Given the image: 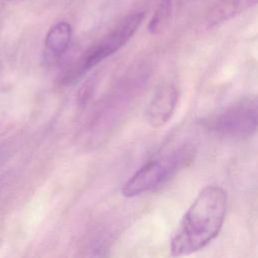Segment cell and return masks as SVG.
Here are the masks:
<instances>
[{"label": "cell", "mask_w": 258, "mask_h": 258, "mask_svg": "<svg viewBox=\"0 0 258 258\" xmlns=\"http://www.w3.org/2000/svg\"><path fill=\"white\" fill-rule=\"evenodd\" d=\"M72 39V26L60 21L50 27L44 38V59L51 63L56 61L67 51Z\"/></svg>", "instance_id": "8992f818"}, {"label": "cell", "mask_w": 258, "mask_h": 258, "mask_svg": "<svg viewBox=\"0 0 258 258\" xmlns=\"http://www.w3.org/2000/svg\"><path fill=\"white\" fill-rule=\"evenodd\" d=\"M143 18V12H134L122 19L109 33L80 56L74 66L66 73L62 79L63 84L75 83L88 71L122 48L136 32Z\"/></svg>", "instance_id": "3957f363"}, {"label": "cell", "mask_w": 258, "mask_h": 258, "mask_svg": "<svg viewBox=\"0 0 258 258\" xmlns=\"http://www.w3.org/2000/svg\"><path fill=\"white\" fill-rule=\"evenodd\" d=\"M257 115V98L246 97L209 116L203 124L218 135L243 138L252 136L256 132Z\"/></svg>", "instance_id": "277c9868"}, {"label": "cell", "mask_w": 258, "mask_h": 258, "mask_svg": "<svg viewBox=\"0 0 258 258\" xmlns=\"http://www.w3.org/2000/svg\"><path fill=\"white\" fill-rule=\"evenodd\" d=\"M7 1H19V0H7Z\"/></svg>", "instance_id": "9c48e42d"}, {"label": "cell", "mask_w": 258, "mask_h": 258, "mask_svg": "<svg viewBox=\"0 0 258 258\" xmlns=\"http://www.w3.org/2000/svg\"><path fill=\"white\" fill-rule=\"evenodd\" d=\"M195 156V147L190 144H182L169 153L148 161L126 180L121 194L133 198L159 187L192 163Z\"/></svg>", "instance_id": "7a4b0ae2"}, {"label": "cell", "mask_w": 258, "mask_h": 258, "mask_svg": "<svg viewBox=\"0 0 258 258\" xmlns=\"http://www.w3.org/2000/svg\"><path fill=\"white\" fill-rule=\"evenodd\" d=\"M227 194L219 185L203 188L191 203L170 239L172 256L189 255L209 245L225 221Z\"/></svg>", "instance_id": "6da1fadb"}, {"label": "cell", "mask_w": 258, "mask_h": 258, "mask_svg": "<svg viewBox=\"0 0 258 258\" xmlns=\"http://www.w3.org/2000/svg\"><path fill=\"white\" fill-rule=\"evenodd\" d=\"M195 1L197 0H160L148 23V30L151 33L159 32L176 12Z\"/></svg>", "instance_id": "ba28073f"}, {"label": "cell", "mask_w": 258, "mask_h": 258, "mask_svg": "<svg viewBox=\"0 0 258 258\" xmlns=\"http://www.w3.org/2000/svg\"><path fill=\"white\" fill-rule=\"evenodd\" d=\"M257 0H218L208 14V23L216 25L243 13L256 4Z\"/></svg>", "instance_id": "52a82bcc"}, {"label": "cell", "mask_w": 258, "mask_h": 258, "mask_svg": "<svg viewBox=\"0 0 258 258\" xmlns=\"http://www.w3.org/2000/svg\"><path fill=\"white\" fill-rule=\"evenodd\" d=\"M177 103V91L172 84L160 85L151 96L145 109V117L152 127H161L171 118Z\"/></svg>", "instance_id": "5b68a950"}]
</instances>
